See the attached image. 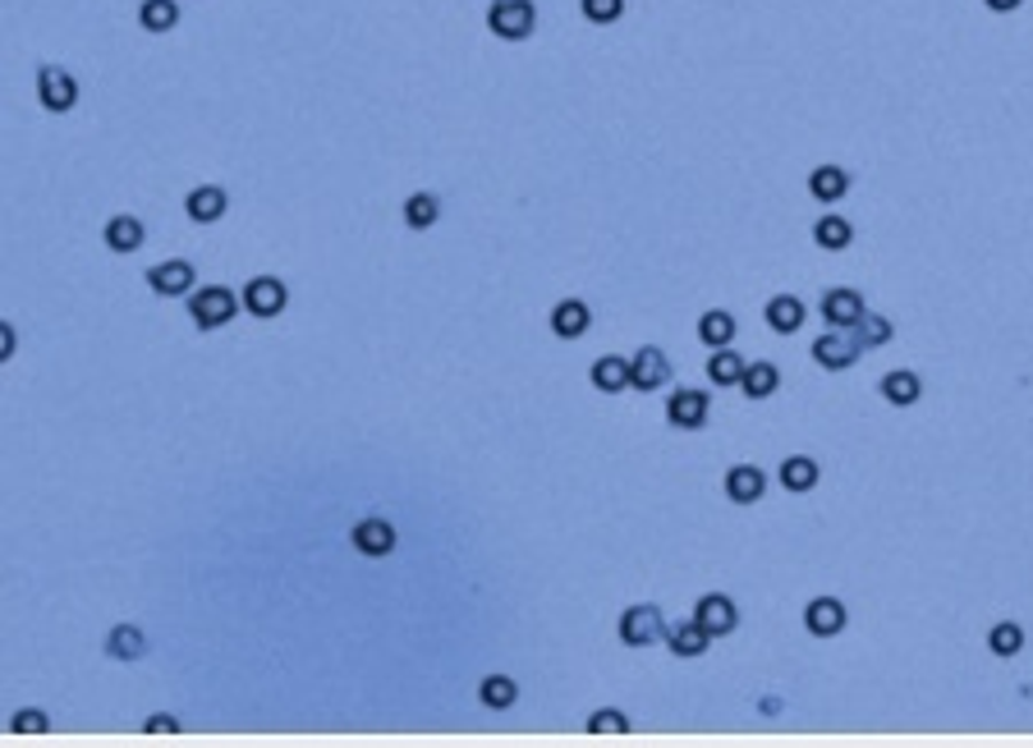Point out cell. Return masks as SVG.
I'll use <instances>...</instances> for the list:
<instances>
[{"label": "cell", "instance_id": "27", "mask_svg": "<svg viewBox=\"0 0 1033 748\" xmlns=\"http://www.w3.org/2000/svg\"><path fill=\"white\" fill-rule=\"evenodd\" d=\"M777 386H781L777 363H749L744 377H740V391H744L749 400H768V395H777Z\"/></svg>", "mask_w": 1033, "mask_h": 748}, {"label": "cell", "instance_id": "16", "mask_svg": "<svg viewBox=\"0 0 1033 748\" xmlns=\"http://www.w3.org/2000/svg\"><path fill=\"white\" fill-rule=\"evenodd\" d=\"M850 189H855V179H850V170H846V166L822 161V166H813V170H809V194H813L818 203H840Z\"/></svg>", "mask_w": 1033, "mask_h": 748}, {"label": "cell", "instance_id": "1", "mask_svg": "<svg viewBox=\"0 0 1033 748\" xmlns=\"http://www.w3.org/2000/svg\"><path fill=\"white\" fill-rule=\"evenodd\" d=\"M483 23H487V32L496 37V42L519 47V42H528V37L538 32V0H491Z\"/></svg>", "mask_w": 1033, "mask_h": 748}, {"label": "cell", "instance_id": "3", "mask_svg": "<svg viewBox=\"0 0 1033 748\" xmlns=\"http://www.w3.org/2000/svg\"><path fill=\"white\" fill-rule=\"evenodd\" d=\"M37 101H42V110H51V116H69V110L79 106V79L60 65H42L37 69Z\"/></svg>", "mask_w": 1033, "mask_h": 748}, {"label": "cell", "instance_id": "21", "mask_svg": "<svg viewBox=\"0 0 1033 748\" xmlns=\"http://www.w3.org/2000/svg\"><path fill=\"white\" fill-rule=\"evenodd\" d=\"M777 478H781V488H786V492L803 496V492H813V488H818L822 469H818V460H813V455H790V460H781Z\"/></svg>", "mask_w": 1033, "mask_h": 748}, {"label": "cell", "instance_id": "26", "mask_svg": "<svg viewBox=\"0 0 1033 748\" xmlns=\"http://www.w3.org/2000/svg\"><path fill=\"white\" fill-rule=\"evenodd\" d=\"M744 367H749V363H744L731 345H721V350H712V358H708V377H712V386H740Z\"/></svg>", "mask_w": 1033, "mask_h": 748}, {"label": "cell", "instance_id": "36", "mask_svg": "<svg viewBox=\"0 0 1033 748\" xmlns=\"http://www.w3.org/2000/svg\"><path fill=\"white\" fill-rule=\"evenodd\" d=\"M10 730H14V735H47V730H51V717L42 712V707H19V712L10 717Z\"/></svg>", "mask_w": 1033, "mask_h": 748}, {"label": "cell", "instance_id": "24", "mask_svg": "<svg viewBox=\"0 0 1033 748\" xmlns=\"http://www.w3.org/2000/svg\"><path fill=\"white\" fill-rule=\"evenodd\" d=\"M762 317H768V326H772L777 335H795V331L803 326V298H795V294H777V298H768V308H762Z\"/></svg>", "mask_w": 1033, "mask_h": 748}, {"label": "cell", "instance_id": "17", "mask_svg": "<svg viewBox=\"0 0 1033 748\" xmlns=\"http://www.w3.org/2000/svg\"><path fill=\"white\" fill-rule=\"evenodd\" d=\"M143 239H147V226H143L138 216H129V211L110 216L106 226H101V244H106L110 253H138V248H143Z\"/></svg>", "mask_w": 1033, "mask_h": 748}, {"label": "cell", "instance_id": "15", "mask_svg": "<svg viewBox=\"0 0 1033 748\" xmlns=\"http://www.w3.org/2000/svg\"><path fill=\"white\" fill-rule=\"evenodd\" d=\"M822 317H827L831 326H840V331H850V326L864 317V294L850 289V285L827 289V294H822Z\"/></svg>", "mask_w": 1033, "mask_h": 748}, {"label": "cell", "instance_id": "25", "mask_svg": "<svg viewBox=\"0 0 1033 748\" xmlns=\"http://www.w3.org/2000/svg\"><path fill=\"white\" fill-rule=\"evenodd\" d=\"M813 239H818V248H827V253L850 248V244H855V226H850V216H818Z\"/></svg>", "mask_w": 1033, "mask_h": 748}, {"label": "cell", "instance_id": "38", "mask_svg": "<svg viewBox=\"0 0 1033 748\" xmlns=\"http://www.w3.org/2000/svg\"><path fill=\"white\" fill-rule=\"evenodd\" d=\"M978 6H983L992 19H1011V14L1024 10V0H978Z\"/></svg>", "mask_w": 1033, "mask_h": 748}, {"label": "cell", "instance_id": "28", "mask_svg": "<svg viewBox=\"0 0 1033 748\" xmlns=\"http://www.w3.org/2000/svg\"><path fill=\"white\" fill-rule=\"evenodd\" d=\"M138 23H143V32H175L179 28V6L175 0H143Z\"/></svg>", "mask_w": 1033, "mask_h": 748}, {"label": "cell", "instance_id": "32", "mask_svg": "<svg viewBox=\"0 0 1033 748\" xmlns=\"http://www.w3.org/2000/svg\"><path fill=\"white\" fill-rule=\"evenodd\" d=\"M478 702L491 707V712H506V707L519 702V685H515L510 676H487V680L478 685Z\"/></svg>", "mask_w": 1033, "mask_h": 748}, {"label": "cell", "instance_id": "23", "mask_svg": "<svg viewBox=\"0 0 1033 748\" xmlns=\"http://www.w3.org/2000/svg\"><path fill=\"white\" fill-rule=\"evenodd\" d=\"M883 400L887 404H896V409H909V404H918V395H924V382H918V372H909V367H896V372H887L883 377Z\"/></svg>", "mask_w": 1033, "mask_h": 748}, {"label": "cell", "instance_id": "33", "mask_svg": "<svg viewBox=\"0 0 1033 748\" xmlns=\"http://www.w3.org/2000/svg\"><path fill=\"white\" fill-rule=\"evenodd\" d=\"M1020 648H1024V629L1015 620H997L987 629V652L992 657H1015Z\"/></svg>", "mask_w": 1033, "mask_h": 748}, {"label": "cell", "instance_id": "20", "mask_svg": "<svg viewBox=\"0 0 1033 748\" xmlns=\"http://www.w3.org/2000/svg\"><path fill=\"white\" fill-rule=\"evenodd\" d=\"M588 382H593L602 395H621V391H630V358H621V354H602V358L588 367Z\"/></svg>", "mask_w": 1033, "mask_h": 748}, {"label": "cell", "instance_id": "13", "mask_svg": "<svg viewBox=\"0 0 1033 748\" xmlns=\"http://www.w3.org/2000/svg\"><path fill=\"white\" fill-rule=\"evenodd\" d=\"M552 335L556 341H579V335H588L593 326V308L584 304V298H561V304L552 308Z\"/></svg>", "mask_w": 1033, "mask_h": 748}, {"label": "cell", "instance_id": "30", "mask_svg": "<svg viewBox=\"0 0 1033 748\" xmlns=\"http://www.w3.org/2000/svg\"><path fill=\"white\" fill-rule=\"evenodd\" d=\"M699 341H703L708 350L731 345V341H735V317H731V313H721V308L703 313V317H699Z\"/></svg>", "mask_w": 1033, "mask_h": 748}, {"label": "cell", "instance_id": "2", "mask_svg": "<svg viewBox=\"0 0 1033 748\" xmlns=\"http://www.w3.org/2000/svg\"><path fill=\"white\" fill-rule=\"evenodd\" d=\"M240 313V294L230 289V285H194L188 289V322H194L198 331H221L230 326Z\"/></svg>", "mask_w": 1033, "mask_h": 748}, {"label": "cell", "instance_id": "35", "mask_svg": "<svg viewBox=\"0 0 1033 748\" xmlns=\"http://www.w3.org/2000/svg\"><path fill=\"white\" fill-rule=\"evenodd\" d=\"M584 730H588V735H630V717L616 712V707H597Z\"/></svg>", "mask_w": 1033, "mask_h": 748}, {"label": "cell", "instance_id": "37", "mask_svg": "<svg viewBox=\"0 0 1033 748\" xmlns=\"http://www.w3.org/2000/svg\"><path fill=\"white\" fill-rule=\"evenodd\" d=\"M143 735H179V717H170V712H152V717L143 721Z\"/></svg>", "mask_w": 1033, "mask_h": 748}, {"label": "cell", "instance_id": "4", "mask_svg": "<svg viewBox=\"0 0 1033 748\" xmlns=\"http://www.w3.org/2000/svg\"><path fill=\"white\" fill-rule=\"evenodd\" d=\"M285 304H290V289H285V280L281 276H253L244 289H240V308L248 313V317H281L285 313Z\"/></svg>", "mask_w": 1033, "mask_h": 748}, {"label": "cell", "instance_id": "22", "mask_svg": "<svg viewBox=\"0 0 1033 748\" xmlns=\"http://www.w3.org/2000/svg\"><path fill=\"white\" fill-rule=\"evenodd\" d=\"M147 652V633L138 629V624H110V633H106V657L110 661H138Z\"/></svg>", "mask_w": 1033, "mask_h": 748}, {"label": "cell", "instance_id": "31", "mask_svg": "<svg viewBox=\"0 0 1033 748\" xmlns=\"http://www.w3.org/2000/svg\"><path fill=\"white\" fill-rule=\"evenodd\" d=\"M850 335L859 341V350H877V345H887V341H891L896 326H891L883 313H868V308H864V317L850 326Z\"/></svg>", "mask_w": 1033, "mask_h": 748}, {"label": "cell", "instance_id": "29", "mask_svg": "<svg viewBox=\"0 0 1033 748\" xmlns=\"http://www.w3.org/2000/svg\"><path fill=\"white\" fill-rule=\"evenodd\" d=\"M400 216H405L409 230H432L437 216H441V203H437L432 194H409L405 207H400Z\"/></svg>", "mask_w": 1033, "mask_h": 748}, {"label": "cell", "instance_id": "6", "mask_svg": "<svg viewBox=\"0 0 1033 748\" xmlns=\"http://www.w3.org/2000/svg\"><path fill=\"white\" fill-rule=\"evenodd\" d=\"M194 280H198V272H194V262L188 257H166V262H157V267H147V289L162 294V298H188Z\"/></svg>", "mask_w": 1033, "mask_h": 748}, {"label": "cell", "instance_id": "10", "mask_svg": "<svg viewBox=\"0 0 1033 748\" xmlns=\"http://www.w3.org/2000/svg\"><path fill=\"white\" fill-rule=\"evenodd\" d=\"M694 620L712 633V639H725V633H735L740 611H735V602H731L725 592H703V597H699V607H694Z\"/></svg>", "mask_w": 1033, "mask_h": 748}, {"label": "cell", "instance_id": "12", "mask_svg": "<svg viewBox=\"0 0 1033 748\" xmlns=\"http://www.w3.org/2000/svg\"><path fill=\"white\" fill-rule=\"evenodd\" d=\"M708 414H712V400L703 391H675L666 400V423L680 432H699L708 423Z\"/></svg>", "mask_w": 1033, "mask_h": 748}, {"label": "cell", "instance_id": "34", "mask_svg": "<svg viewBox=\"0 0 1033 748\" xmlns=\"http://www.w3.org/2000/svg\"><path fill=\"white\" fill-rule=\"evenodd\" d=\"M625 10H630V0H579V14H584V23H593V28L621 23Z\"/></svg>", "mask_w": 1033, "mask_h": 748}, {"label": "cell", "instance_id": "9", "mask_svg": "<svg viewBox=\"0 0 1033 748\" xmlns=\"http://www.w3.org/2000/svg\"><path fill=\"white\" fill-rule=\"evenodd\" d=\"M666 382H671V358L657 345H643L630 358V386L634 391H662Z\"/></svg>", "mask_w": 1033, "mask_h": 748}, {"label": "cell", "instance_id": "18", "mask_svg": "<svg viewBox=\"0 0 1033 748\" xmlns=\"http://www.w3.org/2000/svg\"><path fill=\"white\" fill-rule=\"evenodd\" d=\"M762 492H768V473H762L758 464L725 469V496H731L735 505H753V501H762Z\"/></svg>", "mask_w": 1033, "mask_h": 748}, {"label": "cell", "instance_id": "7", "mask_svg": "<svg viewBox=\"0 0 1033 748\" xmlns=\"http://www.w3.org/2000/svg\"><path fill=\"white\" fill-rule=\"evenodd\" d=\"M859 341L850 331H840V326H831V331H822L818 341H813V363L818 367H827V372H846V367H855L859 363Z\"/></svg>", "mask_w": 1033, "mask_h": 748}, {"label": "cell", "instance_id": "11", "mask_svg": "<svg viewBox=\"0 0 1033 748\" xmlns=\"http://www.w3.org/2000/svg\"><path fill=\"white\" fill-rule=\"evenodd\" d=\"M225 211H230V194L221 184H198V189L184 194V216L194 220V226H216Z\"/></svg>", "mask_w": 1033, "mask_h": 748}, {"label": "cell", "instance_id": "14", "mask_svg": "<svg viewBox=\"0 0 1033 748\" xmlns=\"http://www.w3.org/2000/svg\"><path fill=\"white\" fill-rule=\"evenodd\" d=\"M803 629H809L813 639H836V633L846 629V607H840L836 597H813V602L803 607Z\"/></svg>", "mask_w": 1033, "mask_h": 748}, {"label": "cell", "instance_id": "19", "mask_svg": "<svg viewBox=\"0 0 1033 748\" xmlns=\"http://www.w3.org/2000/svg\"><path fill=\"white\" fill-rule=\"evenodd\" d=\"M708 643H712V633H708L694 616L666 629V648H671V657H703V652H708Z\"/></svg>", "mask_w": 1033, "mask_h": 748}, {"label": "cell", "instance_id": "39", "mask_svg": "<svg viewBox=\"0 0 1033 748\" xmlns=\"http://www.w3.org/2000/svg\"><path fill=\"white\" fill-rule=\"evenodd\" d=\"M14 350H19V331L10 322H0V363H10Z\"/></svg>", "mask_w": 1033, "mask_h": 748}, {"label": "cell", "instance_id": "5", "mask_svg": "<svg viewBox=\"0 0 1033 748\" xmlns=\"http://www.w3.org/2000/svg\"><path fill=\"white\" fill-rule=\"evenodd\" d=\"M657 639H666V620L653 602H643V607H625L621 616V643L625 648H653Z\"/></svg>", "mask_w": 1033, "mask_h": 748}, {"label": "cell", "instance_id": "8", "mask_svg": "<svg viewBox=\"0 0 1033 748\" xmlns=\"http://www.w3.org/2000/svg\"><path fill=\"white\" fill-rule=\"evenodd\" d=\"M350 542H354V551H359V555L381 560V555H391V551H396V523H391V519H381V514H368V519H359L354 529H350Z\"/></svg>", "mask_w": 1033, "mask_h": 748}]
</instances>
